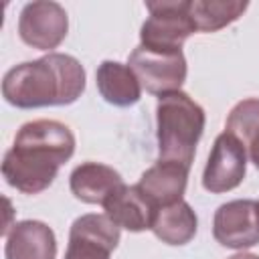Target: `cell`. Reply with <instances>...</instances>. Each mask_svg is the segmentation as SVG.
<instances>
[{
	"mask_svg": "<svg viewBox=\"0 0 259 259\" xmlns=\"http://www.w3.org/2000/svg\"><path fill=\"white\" fill-rule=\"evenodd\" d=\"M95 83L101 97L115 107H130L140 101L142 85L130 65L117 61H103L97 67Z\"/></svg>",
	"mask_w": 259,
	"mask_h": 259,
	"instance_id": "cell-14",
	"label": "cell"
},
{
	"mask_svg": "<svg viewBox=\"0 0 259 259\" xmlns=\"http://www.w3.org/2000/svg\"><path fill=\"white\" fill-rule=\"evenodd\" d=\"M105 214L119 227L132 233H142L152 229L158 208L148 200V196L140 190V186L123 184L115 190L103 204Z\"/></svg>",
	"mask_w": 259,
	"mask_h": 259,
	"instance_id": "cell-11",
	"label": "cell"
},
{
	"mask_svg": "<svg viewBox=\"0 0 259 259\" xmlns=\"http://www.w3.org/2000/svg\"><path fill=\"white\" fill-rule=\"evenodd\" d=\"M245 174H247L245 146L235 136L223 132L221 136H217L202 172L204 190L212 194L229 192L243 182Z\"/></svg>",
	"mask_w": 259,
	"mask_h": 259,
	"instance_id": "cell-9",
	"label": "cell"
},
{
	"mask_svg": "<svg viewBox=\"0 0 259 259\" xmlns=\"http://www.w3.org/2000/svg\"><path fill=\"white\" fill-rule=\"evenodd\" d=\"M83 91L85 69L65 53H49L36 61L20 63L2 79V97L20 109L71 105Z\"/></svg>",
	"mask_w": 259,
	"mask_h": 259,
	"instance_id": "cell-2",
	"label": "cell"
},
{
	"mask_svg": "<svg viewBox=\"0 0 259 259\" xmlns=\"http://www.w3.org/2000/svg\"><path fill=\"white\" fill-rule=\"evenodd\" d=\"M119 235V227L105 212L83 214L71 225L65 259H111Z\"/></svg>",
	"mask_w": 259,
	"mask_h": 259,
	"instance_id": "cell-7",
	"label": "cell"
},
{
	"mask_svg": "<svg viewBox=\"0 0 259 259\" xmlns=\"http://www.w3.org/2000/svg\"><path fill=\"white\" fill-rule=\"evenodd\" d=\"M212 235L227 249H249L259 243V202L251 198L221 204L212 219Z\"/></svg>",
	"mask_w": 259,
	"mask_h": 259,
	"instance_id": "cell-8",
	"label": "cell"
},
{
	"mask_svg": "<svg viewBox=\"0 0 259 259\" xmlns=\"http://www.w3.org/2000/svg\"><path fill=\"white\" fill-rule=\"evenodd\" d=\"M71 192L85 204H105V200L123 186V178L117 170L99 162H83L69 176Z\"/></svg>",
	"mask_w": 259,
	"mask_h": 259,
	"instance_id": "cell-13",
	"label": "cell"
},
{
	"mask_svg": "<svg viewBox=\"0 0 259 259\" xmlns=\"http://www.w3.org/2000/svg\"><path fill=\"white\" fill-rule=\"evenodd\" d=\"M73 152L75 136L65 123L57 119L26 121L4 154L2 176L22 194H38L53 184Z\"/></svg>",
	"mask_w": 259,
	"mask_h": 259,
	"instance_id": "cell-1",
	"label": "cell"
},
{
	"mask_svg": "<svg viewBox=\"0 0 259 259\" xmlns=\"http://www.w3.org/2000/svg\"><path fill=\"white\" fill-rule=\"evenodd\" d=\"M245 150H247V156L251 158V162L255 164V168L259 170V132L245 144Z\"/></svg>",
	"mask_w": 259,
	"mask_h": 259,
	"instance_id": "cell-18",
	"label": "cell"
},
{
	"mask_svg": "<svg viewBox=\"0 0 259 259\" xmlns=\"http://www.w3.org/2000/svg\"><path fill=\"white\" fill-rule=\"evenodd\" d=\"M130 69L136 73L142 89L152 95H166L180 91L186 81V59L182 51H154L138 45L127 59Z\"/></svg>",
	"mask_w": 259,
	"mask_h": 259,
	"instance_id": "cell-5",
	"label": "cell"
},
{
	"mask_svg": "<svg viewBox=\"0 0 259 259\" xmlns=\"http://www.w3.org/2000/svg\"><path fill=\"white\" fill-rule=\"evenodd\" d=\"M204 109L184 91L166 93L156 105L158 160L192 166L196 146L204 132Z\"/></svg>",
	"mask_w": 259,
	"mask_h": 259,
	"instance_id": "cell-3",
	"label": "cell"
},
{
	"mask_svg": "<svg viewBox=\"0 0 259 259\" xmlns=\"http://www.w3.org/2000/svg\"><path fill=\"white\" fill-rule=\"evenodd\" d=\"M196 229H198L196 212L184 200L158 208L154 225H152V233L162 243L172 245V247L190 243L196 235Z\"/></svg>",
	"mask_w": 259,
	"mask_h": 259,
	"instance_id": "cell-15",
	"label": "cell"
},
{
	"mask_svg": "<svg viewBox=\"0 0 259 259\" xmlns=\"http://www.w3.org/2000/svg\"><path fill=\"white\" fill-rule=\"evenodd\" d=\"M150 16L142 24L140 45L154 51L178 53L184 40L196 32L190 18V0H160L146 2Z\"/></svg>",
	"mask_w": 259,
	"mask_h": 259,
	"instance_id": "cell-4",
	"label": "cell"
},
{
	"mask_svg": "<svg viewBox=\"0 0 259 259\" xmlns=\"http://www.w3.org/2000/svg\"><path fill=\"white\" fill-rule=\"evenodd\" d=\"M227 134L235 136L243 146L259 132V99L249 97L239 101L227 117Z\"/></svg>",
	"mask_w": 259,
	"mask_h": 259,
	"instance_id": "cell-17",
	"label": "cell"
},
{
	"mask_svg": "<svg viewBox=\"0 0 259 259\" xmlns=\"http://www.w3.org/2000/svg\"><path fill=\"white\" fill-rule=\"evenodd\" d=\"M243 0H190V18L196 32H217L235 22L247 10Z\"/></svg>",
	"mask_w": 259,
	"mask_h": 259,
	"instance_id": "cell-16",
	"label": "cell"
},
{
	"mask_svg": "<svg viewBox=\"0 0 259 259\" xmlns=\"http://www.w3.org/2000/svg\"><path fill=\"white\" fill-rule=\"evenodd\" d=\"M69 30V18L59 2L36 0L20 10L18 34L22 42L38 51L57 49Z\"/></svg>",
	"mask_w": 259,
	"mask_h": 259,
	"instance_id": "cell-6",
	"label": "cell"
},
{
	"mask_svg": "<svg viewBox=\"0 0 259 259\" xmlns=\"http://www.w3.org/2000/svg\"><path fill=\"white\" fill-rule=\"evenodd\" d=\"M188 170L190 168L184 164L158 160L140 176L138 186L156 208L170 206L182 200L188 184Z\"/></svg>",
	"mask_w": 259,
	"mask_h": 259,
	"instance_id": "cell-10",
	"label": "cell"
},
{
	"mask_svg": "<svg viewBox=\"0 0 259 259\" xmlns=\"http://www.w3.org/2000/svg\"><path fill=\"white\" fill-rule=\"evenodd\" d=\"M227 259H259V255H255V253H235Z\"/></svg>",
	"mask_w": 259,
	"mask_h": 259,
	"instance_id": "cell-19",
	"label": "cell"
},
{
	"mask_svg": "<svg viewBox=\"0 0 259 259\" xmlns=\"http://www.w3.org/2000/svg\"><path fill=\"white\" fill-rule=\"evenodd\" d=\"M6 259H55L57 239L42 221H20L12 225L4 245Z\"/></svg>",
	"mask_w": 259,
	"mask_h": 259,
	"instance_id": "cell-12",
	"label": "cell"
}]
</instances>
